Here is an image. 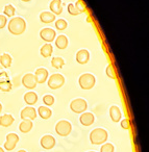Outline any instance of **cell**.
<instances>
[{
  "mask_svg": "<svg viewBox=\"0 0 149 152\" xmlns=\"http://www.w3.org/2000/svg\"><path fill=\"white\" fill-rule=\"evenodd\" d=\"M9 31L12 34H15V36H19L22 34L26 29V22L23 18L21 17H14L13 19L10 20L9 25Z\"/></svg>",
  "mask_w": 149,
  "mask_h": 152,
  "instance_id": "cell-1",
  "label": "cell"
},
{
  "mask_svg": "<svg viewBox=\"0 0 149 152\" xmlns=\"http://www.w3.org/2000/svg\"><path fill=\"white\" fill-rule=\"evenodd\" d=\"M90 140H91V143L94 144V145L103 144L107 140V132L102 128H96L91 132Z\"/></svg>",
  "mask_w": 149,
  "mask_h": 152,
  "instance_id": "cell-2",
  "label": "cell"
},
{
  "mask_svg": "<svg viewBox=\"0 0 149 152\" xmlns=\"http://www.w3.org/2000/svg\"><path fill=\"white\" fill-rule=\"evenodd\" d=\"M79 86L84 90H90L95 86V77L90 73L82 74L79 77Z\"/></svg>",
  "mask_w": 149,
  "mask_h": 152,
  "instance_id": "cell-3",
  "label": "cell"
},
{
  "mask_svg": "<svg viewBox=\"0 0 149 152\" xmlns=\"http://www.w3.org/2000/svg\"><path fill=\"white\" fill-rule=\"evenodd\" d=\"M55 131L61 137H66L71 132V124L68 121H59L55 126Z\"/></svg>",
  "mask_w": 149,
  "mask_h": 152,
  "instance_id": "cell-4",
  "label": "cell"
},
{
  "mask_svg": "<svg viewBox=\"0 0 149 152\" xmlns=\"http://www.w3.org/2000/svg\"><path fill=\"white\" fill-rule=\"evenodd\" d=\"M65 83V78L61 74H53L48 80V87L52 90H57L61 88Z\"/></svg>",
  "mask_w": 149,
  "mask_h": 152,
  "instance_id": "cell-5",
  "label": "cell"
},
{
  "mask_svg": "<svg viewBox=\"0 0 149 152\" xmlns=\"http://www.w3.org/2000/svg\"><path fill=\"white\" fill-rule=\"evenodd\" d=\"M70 107L76 114H80V113H84L87 110V102L84 99H75L71 102L70 104Z\"/></svg>",
  "mask_w": 149,
  "mask_h": 152,
  "instance_id": "cell-6",
  "label": "cell"
},
{
  "mask_svg": "<svg viewBox=\"0 0 149 152\" xmlns=\"http://www.w3.org/2000/svg\"><path fill=\"white\" fill-rule=\"evenodd\" d=\"M22 83L23 86L26 88V89H29L32 90L37 87V79H36V76L34 74L32 73H27L23 76V78H22Z\"/></svg>",
  "mask_w": 149,
  "mask_h": 152,
  "instance_id": "cell-7",
  "label": "cell"
},
{
  "mask_svg": "<svg viewBox=\"0 0 149 152\" xmlns=\"http://www.w3.org/2000/svg\"><path fill=\"white\" fill-rule=\"evenodd\" d=\"M19 142V137L16 133H9L7 135V141L4 143V149L5 150H14L17 145V143Z\"/></svg>",
  "mask_w": 149,
  "mask_h": 152,
  "instance_id": "cell-8",
  "label": "cell"
},
{
  "mask_svg": "<svg viewBox=\"0 0 149 152\" xmlns=\"http://www.w3.org/2000/svg\"><path fill=\"white\" fill-rule=\"evenodd\" d=\"M21 118L23 120H34L37 118V112L34 107L32 106H28V107H25L22 110L21 112Z\"/></svg>",
  "mask_w": 149,
  "mask_h": 152,
  "instance_id": "cell-9",
  "label": "cell"
},
{
  "mask_svg": "<svg viewBox=\"0 0 149 152\" xmlns=\"http://www.w3.org/2000/svg\"><path fill=\"white\" fill-rule=\"evenodd\" d=\"M40 37L46 42H52L55 38V31L52 29V28H43L40 31Z\"/></svg>",
  "mask_w": 149,
  "mask_h": 152,
  "instance_id": "cell-10",
  "label": "cell"
},
{
  "mask_svg": "<svg viewBox=\"0 0 149 152\" xmlns=\"http://www.w3.org/2000/svg\"><path fill=\"white\" fill-rule=\"evenodd\" d=\"M41 145L44 149H51V148L54 147L55 145V139L52 135H44V137L41 139Z\"/></svg>",
  "mask_w": 149,
  "mask_h": 152,
  "instance_id": "cell-11",
  "label": "cell"
},
{
  "mask_svg": "<svg viewBox=\"0 0 149 152\" xmlns=\"http://www.w3.org/2000/svg\"><path fill=\"white\" fill-rule=\"evenodd\" d=\"M34 76H36L37 83H44L48 78V71L45 68H39L36 71V73H34Z\"/></svg>",
  "mask_w": 149,
  "mask_h": 152,
  "instance_id": "cell-12",
  "label": "cell"
},
{
  "mask_svg": "<svg viewBox=\"0 0 149 152\" xmlns=\"http://www.w3.org/2000/svg\"><path fill=\"white\" fill-rule=\"evenodd\" d=\"M51 13L54 15H59L63 12V2L61 0H52L50 2Z\"/></svg>",
  "mask_w": 149,
  "mask_h": 152,
  "instance_id": "cell-13",
  "label": "cell"
},
{
  "mask_svg": "<svg viewBox=\"0 0 149 152\" xmlns=\"http://www.w3.org/2000/svg\"><path fill=\"white\" fill-rule=\"evenodd\" d=\"M90 58V54H89V51L86 50V49H81L79 50L77 53H76V61L79 64H87Z\"/></svg>",
  "mask_w": 149,
  "mask_h": 152,
  "instance_id": "cell-14",
  "label": "cell"
},
{
  "mask_svg": "<svg viewBox=\"0 0 149 152\" xmlns=\"http://www.w3.org/2000/svg\"><path fill=\"white\" fill-rule=\"evenodd\" d=\"M94 122V115L91 113H84L80 116V123L84 126H90Z\"/></svg>",
  "mask_w": 149,
  "mask_h": 152,
  "instance_id": "cell-15",
  "label": "cell"
},
{
  "mask_svg": "<svg viewBox=\"0 0 149 152\" xmlns=\"http://www.w3.org/2000/svg\"><path fill=\"white\" fill-rule=\"evenodd\" d=\"M14 117L12 115H9V114H5L3 116L0 117V125L2 127H9L11 126L12 124L14 123Z\"/></svg>",
  "mask_w": 149,
  "mask_h": 152,
  "instance_id": "cell-16",
  "label": "cell"
},
{
  "mask_svg": "<svg viewBox=\"0 0 149 152\" xmlns=\"http://www.w3.org/2000/svg\"><path fill=\"white\" fill-rule=\"evenodd\" d=\"M40 20L43 23H51L55 20V15L51 12H43L40 15Z\"/></svg>",
  "mask_w": 149,
  "mask_h": 152,
  "instance_id": "cell-17",
  "label": "cell"
},
{
  "mask_svg": "<svg viewBox=\"0 0 149 152\" xmlns=\"http://www.w3.org/2000/svg\"><path fill=\"white\" fill-rule=\"evenodd\" d=\"M24 101L27 104H29V105H34L38 101V95L34 92H27L24 95Z\"/></svg>",
  "mask_w": 149,
  "mask_h": 152,
  "instance_id": "cell-18",
  "label": "cell"
},
{
  "mask_svg": "<svg viewBox=\"0 0 149 152\" xmlns=\"http://www.w3.org/2000/svg\"><path fill=\"white\" fill-rule=\"evenodd\" d=\"M32 122L30 120H23L19 125V129L21 132L27 133L32 130Z\"/></svg>",
  "mask_w": 149,
  "mask_h": 152,
  "instance_id": "cell-19",
  "label": "cell"
},
{
  "mask_svg": "<svg viewBox=\"0 0 149 152\" xmlns=\"http://www.w3.org/2000/svg\"><path fill=\"white\" fill-rule=\"evenodd\" d=\"M109 115L114 122H118L121 119V110H119L118 106H112L109 110Z\"/></svg>",
  "mask_w": 149,
  "mask_h": 152,
  "instance_id": "cell-20",
  "label": "cell"
},
{
  "mask_svg": "<svg viewBox=\"0 0 149 152\" xmlns=\"http://www.w3.org/2000/svg\"><path fill=\"white\" fill-rule=\"evenodd\" d=\"M12 61H13V58H12V56L9 53H3V54L0 56V64L2 65V67L10 68L12 65Z\"/></svg>",
  "mask_w": 149,
  "mask_h": 152,
  "instance_id": "cell-21",
  "label": "cell"
},
{
  "mask_svg": "<svg viewBox=\"0 0 149 152\" xmlns=\"http://www.w3.org/2000/svg\"><path fill=\"white\" fill-rule=\"evenodd\" d=\"M52 51H53V48L52 46H51L50 44H45L42 46V48H41V55L44 57H49L51 56V54H52Z\"/></svg>",
  "mask_w": 149,
  "mask_h": 152,
  "instance_id": "cell-22",
  "label": "cell"
},
{
  "mask_svg": "<svg viewBox=\"0 0 149 152\" xmlns=\"http://www.w3.org/2000/svg\"><path fill=\"white\" fill-rule=\"evenodd\" d=\"M55 45L57 48L59 49H65L68 46V39L66 36H59L57 37V41H55Z\"/></svg>",
  "mask_w": 149,
  "mask_h": 152,
  "instance_id": "cell-23",
  "label": "cell"
},
{
  "mask_svg": "<svg viewBox=\"0 0 149 152\" xmlns=\"http://www.w3.org/2000/svg\"><path fill=\"white\" fill-rule=\"evenodd\" d=\"M39 115H40V117L42 119H49L51 117V115H52V113H51V110L48 107H46V106H40L39 107Z\"/></svg>",
  "mask_w": 149,
  "mask_h": 152,
  "instance_id": "cell-24",
  "label": "cell"
},
{
  "mask_svg": "<svg viewBox=\"0 0 149 152\" xmlns=\"http://www.w3.org/2000/svg\"><path fill=\"white\" fill-rule=\"evenodd\" d=\"M3 13H4L5 17H13L16 13V9L14 7V5L7 4L4 7V10H3Z\"/></svg>",
  "mask_w": 149,
  "mask_h": 152,
  "instance_id": "cell-25",
  "label": "cell"
},
{
  "mask_svg": "<svg viewBox=\"0 0 149 152\" xmlns=\"http://www.w3.org/2000/svg\"><path fill=\"white\" fill-rule=\"evenodd\" d=\"M65 61L62 57H53L52 61H51V65L55 68V69H61L62 67L64 66Z\"/></svg>",
  "mask_w": 149,
  "mask_h": 152,
  "instance_id": "cell-26",
  "label": "cell"
},
{
  "mask_svg": "<svg viewBox=\"0 0 149 152\" xmlns=\"http://www.w3.org/2000/svg\"><path fill=\"white\" fill-rule=\"evenodd\" d=\"M0 90L2 92H10L12 90V83L11 81L5 80L0 83Z\"/></svg>",
  "mask_w": 149,
  "mask_h": 152,
  "instance_id": "cell-27",
  "label": "cell"
},
{
  "mask_svg": "<svg viewBox=\"0 0 149 152\" xmlns=\"http://www.w3.org/2000/svg\"><path fill=\"white\" fill-rule=\"evenodd\" d=\"M67 26H68V23H67V21H66L65 19H59V20H57V21L55 22V27H57L59 30L66 29V28H67Z\"/></svg>",
  "mask_w": 149,
  "mask_h": 152,
  "instance_id": "cell-28",
  "label": "cell"
},
{
  "mask_svg": "<svg viewBox=\"0 0 149 152\" xmlns=\"http://www.w3.org/2000/svg\"><path fill=\"white\" fill-rule=\"evenodd\" d=\"M106 75L109 76V78L112 79H115L116 78V72H115V69L112 65H109L106 67Z\"/></svg>",
  "mask_w": 149,
  "mask_h": 152,
  "instance_id": "cell-29",
  "label": "cell"
},
{
  "mask_svg": "<svg viewBox=\"0 0 149 152\" xmlns=\"http://www.w3.org/2000/svg\"><path fill=\"white\" fill-rule=\"evenodd\" d=\"M68 12H69V14H71V15H73V16L80 14L79 11L77 10V7H75V4H74V3H70V4L68 5Z\"/></svg>",
  "mask_w": 149,
  "mask_h": 152,
  "instance_id": "cell-30",
  "label": "cell"
},
{
  "mask_svg": "<svg viewBox=\"0 0 149 152\" xmlns=\"http://www.w3.org/2000/svg\"><path fill=\"white\" fill-rule=\"evenodd\" d=\"M43 102H44L46 105H52L54 103V98L51 95H45L43 97Z\"/></svg>",
  "mask_w": 149,
  "mask_h": 152,
  "instance_id": "cell-31",
  "label": "cell"
},
{
  "mask_svg": "<svg viewBox=\"0 0 149 152\" xmlns=\"http://www.w3.org/2000/svg\"><path fill=\"white\" fill-rule=\"evenodd\" d=\"M101 152H114V146L109 143H106L101 147Z\"/></svg>",
  "mask_w": 149,
  "mask_h": 152,
  "instance_id": "cell-32",
  "label": "cell"
},
{
  "mask_svg": "<svg viewBox=\"0 0 149 152\" xmlns=\"http://www.w3.org/2000/svg\"><path fill=\"white\" fill-rule=\"evenodd\" d=\"M7 23V19L4 15H0V29L4 28V26Z\"/></svg>",
  "mask_w": 149,
  "mask_h": 152,
  "instance_id": "cell-33",
  "label": "cell"
},
{
  "mask_svg": "<svg viewBox=\"0 0 149 152\" xmlns=\"http://www.w3.org/2000/svg\"><path fill=\"white\" fill-rule=\"evenodd\" d=\"M75 7H77L79 13H82V12H84V10H86V5H84V3H82V1H77Z\"/></svg>",
  "mask_w": 149,
  "mask_h": 152,
  "instance_id": "cell-34",
  "label": "cell"
},
{
  "mask_svg": "<svg viewBox=\"0 0 149 152\" xmlns=\"http://www.w3.org/2000/svg\"><path fill=\"white\" fill-rule=\"evenodd\" d=\"M121 126H122V128H124V129H129L130 128L129 120H128V119H124L121 122Z\"/></svg>",
  "mask_w": 149,
  "mask_h": 152,
  "instance_id": "cell-35",
  "label": "cell"
},
{
  "mask_svg": "<svg viewBox=\"0 0 149 152\" xmlns=\"http://www.w3.org/2000/svg\"><path fill=\"white\" fill-rule=\"evenodd\" d=\"M1 110H2V104L0 103V113H1Z\"/></svg>",
  "mask_w": 149,
  "mask_h": 152,
  "instance_id": "cell-36",
  "label": "cell"
},
{
  "mask_svg": "<svg viewBox=\"0 0 149 152\" xmlns=\"http://www.w3.org/2000/svg\"><path fill=\"white\" fill-rule=\"evenodd\" d=\"M22 1H23V2H29L30 0H22Z\"/></svg>",
  "mask_w": 149,
  "mask_h": 152,
  "instance_id": "cell-37",
  "label": "cell"
},
{
  "mask_svg": "<svg viewBox=\"0 0 149 152\" xmlns=\"http://www.w3.org/2000/svg\"><path fill=\"white\" fill-rule=\"evenodd\" d=\"M0 152H4V150H3V149H2V148H1V147H0Z\"/></svg>",
  "mask_w": 149,
  "mask_h": 152,
  "instance_id": "cell-38",
  "label": "cell"
},
{
  "mask_svg": "<svg viewBox=\"0 0 149 152\" xmlns=\"http://www.w3.org/2000/svg\"><path fill=\"white\" fill-rule=\"evenodd\" d=\"M18 152H26V151H25V150H19Z\"/></svg>",
  "mask_w": 149,
  "mask_h": 152,
  "instance_id": "cell-39",
  "label": "cell"
},
{
  "mask_svg": "<svg viewBox=\"0 0 149 152\" xmlns=\"http://www.w3.org/2000/svg\"><path fill=\"white\" fill-rule=\"evenodd\" d=\"M90 152H94V151H90Z\"/></svg>",
  "mask_w": 149,
  "mask_h": 152,
  "instance_id": "cell-40",
  "label": "cell"
}]
</instances>
